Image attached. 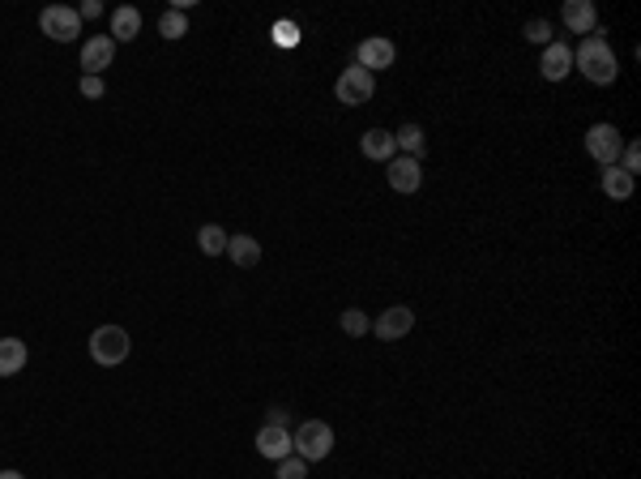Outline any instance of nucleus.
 <instances>
[{
    "instance_id": "f257e3e1",
    "label": "nucleus",
    "mask_w": 641,
    "mask_h": 479,
    "mask_svg": "<svg viewBox=\"0 0 641 479\" xmlns=\"http://www.w3.org/2000/svg\"><path fill=\"white\" fill-rule=\"evenodd\" d=\"M573 69H582V77L585 82H595V86L616 82L620 65H616V52H612V43H607L603 30H595V35H585L582 39V47L573 52Z\"/></svg>"
},
{
    "instance_id": "f03ea898",
    "label": "nucleus",
    "mask_w": 641,
    "mask_h": 479,
    "mask_svg": "<svg viewBox=\"0 0 641 479\" xmlns=\"http://www.w3.org/2000/svg\"><path fill=\"white\" fill-rule=\"evenodd\" d=\"M330 450H334V428L325 420H304L291 433V454L304 463H320V458H330Z\"/></svg>"
},
{
    "instance_id": "7ed1b4c3",
    "label": "nucleus",
    "mask_w": 641,
    "mask_h": 479,
    "mask_svg": "<svg viewBox=\"0 0 641 479\" xmlns=\"http://www.w3.org/2000/svg\"><path fill=\"white\" fill-rule=\"evenodd\" d=\"M128 352H133V342H128V334L120 325H98L95 334H90V360L95 364L116 368L128 360Z\"/></svg>"
},
{
    "instance_id": "20e7f679",
    "label": "nucleus",
    "mask_w": 641,
    "mask_h": 479,
    "mask_svg": "<svg viewBox=\"0 0 641 479\" xmlns=\"http://www.w3.org/2000/svg\"><path fill=\"white\" fill-rule=\"evenodd\" d=\"M39 30L56 43H73L77 35H82V14L69 9V5H47V9L39 14Z\"/></svg>"
},
{
    "instance_id": "39448f33",
    "label": "nucleus",
    "mask_w": 641,
    "mask_h": 479,
    "mask_svg": "<svg viewBox=\"0 0 641 479\" xmlns=\"http://www.w3.org/2000/svg\"><path fill=\"white\" fill-rule=\"evenodd\" d=\"M372 90H377V77L368 69H360V65L342 69V77H338V86H334V95L342 107H363V103L372 99Z\"/></svg>"
},
{
    "instance_id": "423d86ee",
    "label": "nucleus",
    "mask_w": 641,
    "mask_h": 479,
    "mask_svg": "<svg viewBox=\"0 0 641 479\" xmlns=\"http://www.w3.org/2000/svg\"><path fill=\"white\" fill-rule=\"evenodd\" d=\"M585 150H590V158H595L599 168H616V163H620V150H625V138H620L616 125H590Z\"/></svg>"
},
{
    "instance_id": "0eeeda50",
    "label": "nucleus",
    "mask_w": 641,
    "mask_h": 479,
    "mask_svg": "<svg viewBox=\"0 0 641 479\" xmlns=\"http://www.w3.org/2000/svg\"><path fill=\"white\" fill-rule=\"evenodd\" d=\"M411 325H415V309L411 304H390V309L381 312L377 321H372V330L368 334H377L381 342H398L411 334Z\"/></svg>"
},
{
    "instance_id": "6e6552de",
    "label": "nucleus",
    "mask_w": 641,
    "mask_h": 479,
    "mask_svg": "<svg viewBox=\"0 0 641 479\" xmlns=\"http://www.w3.org/2000/svg\"><path fill=\"white\" fill-rule=\"evenodd\" d=\"M393 60H398V47H393L390 39H385V35H372V39H363L360 47H355V65H360V69H393Z\"/></svg>"
},
{
    "instance_id": "1a4fd4ad",
    "label": "nucleus",
    "mask_w": 641,
    "mask_h": 479,
    "mask_svg": "<svg viewBox=\"0 0 641 479\" xmlns=\"http://www.w3.org/2000/svg\"><path fill=\"white\" fill-rule=\"evenodd\" d=\"M112 56H116V39H112V35H95V39H86L82 43L86 77H103V69L112 65Z\"/></svg>"
},
{
    "instance_id": "9d476101",
    "label": "nucleus",
    "mask_w": 641,
    "mask_h": 479,
    "mask_svg": "<svg viewBox=\"0 0 641 479\" xmlns=\"http://www.w3.org/2000/svg\"><path fill=\"white\" fill-rule=\"evenodd\" d=\"M385 176H390V189L393 193H415L419 184H423V168H419V158H390V168H385Z\"/></svg>"
},
{
    "instance_id": "9b49d317",
    "label": "nucleus",
    "mask_w": 641,
    "mask_h": 479,
    "mask_svg": "<svg viewBox=\"0 0 641 479\" xmlns=\"http://www.w3.org/2000/svg\"><path fill=\"white\" fill-rule=\"evenodd\" d=\"M560 17H565V26H569L573 35H595V30H599V9H595L590 0H565Z\"/></svg>"
},
{
    "instance_id": "f8f14e48",
    "label": "nucleus",
    "mask_w": 641,
    "mask_h": 479,
    "mask_svg": "<svg viewBox=\"0 0 641 479\" xmlns=\"http://www.w3.org/2000/svg\"><path fill=\"white\" fill-rule=\"evenodd\" d=\"M257 454L270 458V463H282V458H291V433L279 428V423H265L261 433H257Z\"/></svg>"
},
{
    "instance_id": "ddd939ff",
    "label": "nucleus",
    "mask_w": 641,
    "mask_h": 479,
    "mask_svg": "<svg viewBox=\"0 0 641 479\" xmlns=\"http://www.w3.org/2000/svg\"><path fill=\"white\" fill-rule=\"evenodd\" d=\"M539 73H544L547 82H565V77L573 73V47H565V43H547L544 60H539Z\"/></svg>"
},
{
    "instance_id": "4468645a",
    "label": "nucleus",
    "mask_w": 641,
    "mask_h": 479,
    "mask_svg": "<svg viewBox=\"0 0 641 479\" xmlns=\"http://www.w3.org/2000/svg\"><path fill=\"white\" fill-rule=\"evenodd\" d=\"M360 150H363L368 158H377V163H390L398 146H393V133H390V128H368V133L360 138Z\"/></svg>"
},
{
    "instance_id": "2eb2a0df",
    "label": "nucleus",
    "mask_w": 641,
    "mask_h": 479,
    "mask_svg": "<svg viewBox=\"0 0 641 479\" xmlns=\"http://www.w3.org/2000/svg\"><path fill=\"white\" fill-rule=\"evenodd\" d=\"M116 43H128L141 35V14L133 9V5H120V9H112V30H107Z\"/></svg>"
},
{
    "instance_id": "dca6fc26",
    "label": "nucleus",
    "mask_w": 641,
    "mask_h": 479,
    "mask_svg": "<svg viewBox=\"0 0 641 479\" xmlns=\"http://www.w3.org/2000/svg\"><path fill=\"white\" fill-rule=\"evenodd\" d=\"M30 352L22 339H0V377H17L26 368Z\"/></svg>"
},
{
    "instance_id": "f3484780",
    "label": "nucleus",
    "mask_w": 641,
    "mask_h": 479,
    "mask_svg": "<svg viewBox=\"0 0 641 479\" xmlns=\"http://www.w3.org/2000/svg\"><path fill=\"white\" fill-rule=\"evenodd\" d=\"M227 257H231V261H236L239 270H252L257 261H261V244H257L252 236H244V231H239V236L227 240Z\"/></svg>"
},
{
    "instance_id": "a211bd4d",
    "label": "nucleus",
    "mask_w": 641,
    "mask_h": 479,
    "mask_svg": "<svg viewBox=\"0 0 641 479\" xmlns=\"http://www.w3.org/2000/svg\"><path fill=\"white\" fill-rule=\"evenodd\" d=\"M393 146H398L406 158H423V150H428V138H423V128H419V125H402L398 133H393Z\"/></svg>"
},
{
    "instance_id": "6ab92c4d",
    "label": "nucleus",
    "mask_w": 641,
    "mask_h": 479,
    "mask_svg": "<svg viewBox=\"0 0 641 479\" xmlns=\"http://www.w3.org/2000/svg\"><path fill=\"white\" fill-rule=\"evenodd\" d=\"M603 193H607L612 201H628L633 198V176L620 171V168H607L603 171Z\"/></svg>"
},
{
    "instance_id": "aec40b11",
    "label": "nucleus",
    "mask_w": 641,
    "mask_h": 479,
    "mask_svg": "<svg viewBox=\"0 0 641 479\" xmlns=\"http://www.w3.org/2000/svg\"><path fill=\"white\" fill-rule=\"evenodd\" d=\"M227 240L231 236H227L219 223H206L201 231H197V249H201L206 257H219V253H227Z\"/></svg>"
},
{
    "instance_id": "412c9836",
    "label": "nucleus",
    "mask_w": 641,
    "mask_h": 479,
    "mask_svg": "<svg viewBox=\"0 0 641 479\" xmlns=\"http://www.w3.org/2000/svg\"><path fill=\"white\" fill-rule=\"evenodd\" d=\"M158 35H163L168 43L184 39V35H188V17H184L180 9H168V14L158 17Z\"/></svg>"
},
{
    "instance_id": "4be33fe9",
    "label": "nucleus",
    "mask_w": 641,
    "mask_h": 479,
    "mask_svg": "<svg viewBox=\"0 0 641 479\" xmlns=\"http://www.w3.org/2000/svg\"><path fill=\"white\" fill-rule=\"evenodd\" d=\"M342 330H347L351 339H363V334L372 330V321H368V312L363 309H347L342 312Z\"/></svg>"
},
{
    "instance_id": "5701e85b",
    "label": "nucleus",
    "mask_w": 641,
    "mask_h": 479,
    "mask_svg": "<svg viewBox=\"0 0 641 479\" xmlns=\"http://www.w3.org/2000/svg\"><path fill=\"white\" fill-rule=\"evenodd\" d=\"M616 168L628 171V176H637V171H641V146H637V141H628L625 150H620V163H616Z\"/></svg>"
},
{
    "instance_id": "b1692460",
    "label": "nucleus",
    "mask_w": 641,
    "mask_h": 479,
    "mask_svg": "<svg viewBox=\"0 0 641 479\" xmlns=\"http://www.w3.org/2000/svg\"><path fill=\"white\" fill-rule=\"evenodd\" d=\"M279 479H308V463H304V458H295V454H291V458H282Z\"/></svg>"
},
{
    "instance_id": "393cba45",
    "label": "nucleus",
    "mask_w": 641,
    "mask_h": 479,
    "mask_svg": "<svg viewBox=\"0 0 641 479\" xmlns=\"http://www.w3.org/2000/svg\"><path fill=\"white\" fill-rule=\"evenodd\" d=\"M526 39L530 43H544V47H547V39H552V22H544V17L526 22Z\"/></svg>"
},
{
    "instance_id": "a878e982",
    "label": "nucleus",
    "mask_w": 641,
    "mask_h": 479,
    "mask_svg": "<svg viewBox=\"0 0 641 479\" xmlns=\"http://www.w3.org/2000/svg\"><path fill=\"white\" fill-rule=\"evenodd\" d=\"M103 90H107L103 77H82V95H86V99H103Z\"/></svg>"
},
{
    "instance_id": "bb28decb",
    "label": "nucleus",
    "mask_w": 641,
    "mask_h": 479,
    "mask_svg": "<svg viewBox=\"0 0 641 479\" xmlns=\"http://www.w3.org/2000/svg\"><path fill=\"white\" fill-rule=\"evenodd\" d=\"M77 14H82V17H98V14H103V5H98V0H86Z\"/></svg>"
},
{
    "instance_id": "cd10ccee",
    "label": "nucleus",
    "mask_w": 641,
    "mask_h": 479,
    "mask_svg": "<svg viewBox=\"0 0 641 479\" xmlns=\"http://www.w3.org/2000/svg\"><path fill=\"white\" fill-rule=\"evenodd\" d=\"M279 43H282V47H291V43H295V26H279Z\"/></svg>"
},
{
    "instance_id": "c85d7f7f",
    "label": "nucleus",
    "mask_w": 641,
    "mask_h": 479,
    "mask_svg": "<svg viewBox=\"0 0 641 479\" xmlns=\"http://www.w3.org/2000/svg\"><path fill=\"white\" fill-rule=\"evenodd\" d=\"M265 423H279V428H287V411H279V407H274V411H270V420H265Z\"/></svg>"
},
{
    "instance_id": "c756f323",
    "label": "nucleus",
    "mask_w": 641,
    "mask_h": 479,
    "mask_svg": "<svg viewBox=\"0 0 641 479\" xmlns=\"http://www.w3.org/2000/svg\"><path fill=\"white\" fill-rule=\"evenodd\" d=\"M0 479H26L22 471H0Z\"/></svg>"
}]
</instances>
